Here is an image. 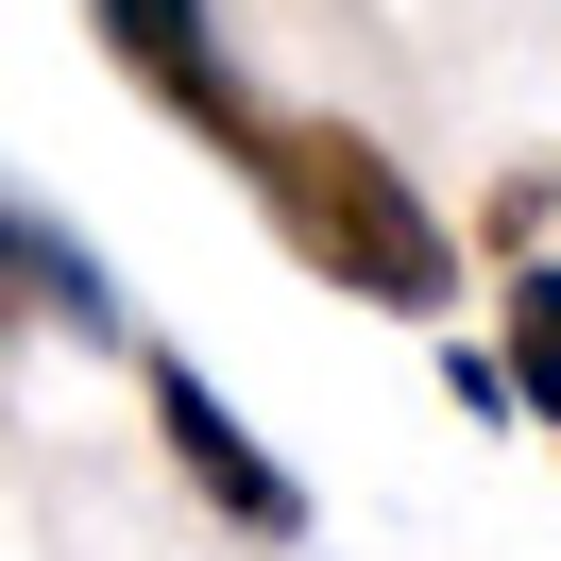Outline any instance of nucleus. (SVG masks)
I'll list each match as a JSON object with an SVG mask.
<instances>
[{
  "instance_id": "f03ea898",
  "label": "nucleus",
  "mask_w": 561,
  "mask_h": 561,
  "mask_svg": "<svg viewBox=\"0 0 561 561\" xmlns=\"http://www.w3.org/2000/svg\"><path fill=\"white\" fill-rule=\"evenodd\" d=\"M153 443H171V477L205 493L239 545H307V477H289V459L205 391V357H153Z\"/></svg>"
},
{
  "instance_id": "f257e3e1",
  "label": "nucleus",
  "mask_w": 561,
  "mask_h": 561,
  "mask_svg": "<svg viewBox=\"0 0 561 561\" xmlns=\"http://www.w3.org/2000/svg\"><path fill=\"white\" fill-rule=\"evenodd\" d=\"M239 171H255L273 239L307 255L323 289H357V307H391V323H443L459 307V239H443V205L409 187L391 137H357V119H273Z\"/></svg>"
},
{
  "instance_id": "20e7f679",
  "label": "nucleus",
  "mask_w": 561,
  "mask_h": 561,
  "mask_svg": "<svg viewBox=\"0 0 561 561\" xmlns=\"http://www.w3.org/2000/svg\"><path fill=\"white\" fill-rule=\"evenodd\" d=\"M0 307H51V323H119V289H103V255H85L69 221L0 205Z\"/></svg>"
},
{
  "instance_id": "39448f33",
  "label": "nucleus",
  "mask_w": 561,
  "mask_h": 561,
  "mask_svg": "<svg viewBox=\"0 0 561 561\" xmlns=\"http://www.w3.org/2000/svg\"><path fill=\"white\" fill-rule=\"evenodd\" d=\"M511 391L561 425V273H511Z\"/></svg>"
},
{
  "instance_id": "423d86ee",
  "label": "nucleus",
  "mask_w": 561,
  "mask_h": 561,
  "mask_svg": "<svg viewBox=\"0 0 561 561\" xmlns=\"http://www.w3.org/2000/svg\"><path fill=\"white\" fill-rule=\"evenodd\" d=\"M443 391H459L477 425H511V409H527V391H511V357H493V341H443Z\"/></svg>"
},
{
  "instance_id": "7ed1b4c3",
  "label": "nucleus",
  "mask_w": 561,
  "mask_h": 561,
  "mask_svg": "<svg viewBox=\"0 0 561 561\" xmlns=\"http://www.w3.org/2000/svg\"><path fill=\"white\" fill-rule=\"evenodd\" d=\"M103 51L153 85V103L187 119V137H221V153H255L273 119L239 103V69H221V35H205V0H103Z\"/></svg>"
}]
</instances>
